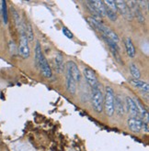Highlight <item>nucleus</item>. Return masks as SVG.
I'll return each instance as SVG.
<instances>
[{
	"label": "nucleus",
	"instance_id": "f257e3e1",
	"mask_svg": "<svg viewBox=\"0 0 149 151\" xmlns=\"http://www.w3.org/2000/svg\"><path fill=\"white\" fill-rule=\"evenodd\" d=\"M87 20H89V23L91 25V27H93L95 29L99 30L101 33L102 36L108 38L111 41H113L114 43L118 44V42H119L118 35L113 30H111L109 28V27H107L106 25L103 24L102 22L99 21L97 19H94L93 17H87Z\"/></svg>",
	"mask_w": 149,
	"mask_h": 151
},
{
	"label": "nucleus",
	"instance_id": "f03ea898",
	"mask_svg": "<svg viewBox=\"0 0 149 151\" xmlns=\"http://www.w3.org/2000/svg\"><path fill=\"white\" fill-rule=\"evenodd\" d=\"M103 99V109L108 116H112L114 114V99L115 93L110 86L105 87V93Z\"/></svg>",
	"mask_w": 149,
	"mask_h": 151
},
{
	"label": "nucleus",
	"instance_id": "7ed1b4c3",
	"mask_svg": "<svg viewBox=\"0 0 149 151\" xmlns=\"http://www.w3.org/2000/svg\"><path fill=\"white\" fill-rule=\"evenodd\" d=\"M103 99L104 95L100 89V84L95 88H92L91 93V103L92 107L96 113H101L103 111Z\"/></svg>",
	"mask_w": 149,
	"mask_h": 151
},
{
	"label": "nucleus",
	"instance_id": "20e7f679",
	"mask_svg": "<svg viewBox=\"0 0 149 151\" xmlns=\"http://www.w3.org/2000/svg\"><path fill=\"white\" fill-rule=\"evenodd\" d=\"M20 33V45H19V53L23 59H28L31 56V50L29 46V41L26 36V33L24 30V25L20 29H17Z\"/></svg>",
	"mask_w": 149,
	"mask_h": 151
},
{
	"label": "nucleus",
	"instance_id": "39448f33",
	"mask_svg": "<svg viewBox=\"0 0 149 151\" xmlns=\"http://www.w3.org/2000/svg\"><path fill=\"white\" fill-rule=\"evenodd\" d=\"M83 73H84V76H85V79H86L87 84H89L91 88H95L100 84L97 75H96L95 72L91 68H89V67L84 68Z\"/></svg>",
	"mask_w": 149,
	"mask_h": 151
},
{
	"label": "nucleus",
	"instance_id": "423d86ee",
	"mask_svg": "<svg viewBox=\"0 0 149 151\" xmlns=\"http://www.w3.org/2000/svg\"><path fill=\"white\" fill-rule=\"evenodd\" d=\"M116 6H117V12H120V14L126 19L129 21H132L134 19V17L131 11L130 7L127 6L125 1H115Z\"/></svg>",
	"mask_w": 149,
	"mask_h": 151
},
{
	"label": "nucleus",
	"instance_id": "0eeeda50",
	"mask_svg": "<svg viewBox=\"0 0 149 151\" xmlns=\"http://www.w3.org/2000/svg\"><path fill=\"white\" fill-rule=\"evenodd\" d=\"M125 2L127 6L130 7L131 11H132L133 17H135L140 23H145V15L143 14V10L140 9V7L138 6L136 1H125Z\"/></svg>",
	"mask_w": 149,
	"mask_h": 151
},
{
	"label": "nucleus",
	"instance_id": "6e6552de",
	"mask_svg": "<svg viewBox=\"0 0 149 151\" xmlns=\"http://www.w3.org/2000/svg\"><path fill=\"white\" fill-rule=\"evenodd\" d=\"M66 70L70 73L71 76L74 78L76 83H79L81 81V73L79 69H78L77 65L72 60H68L66 63Z\"/></svg>",
	"mask_w": 149,
	"mask_h": 151
},
{
	"label": "nucleus",
	"instance_id": "1a4fd4ad",
	"mask_svg": "<svg viewBox=\"0 0 149 151\" xmlns=\"http://www.w3.org/2000/svg\"><path fill=\"white\" fill-rule=\"evenodd\" d=\"M125 106H126V109L128 110L129 114H131V117L138 116L137 106L135 104L134 98H132V97H130V96H126L125 97Z\"/></svg>",
	"mask_w": 149,
	"mask_h": 151
},
{
	"label": "nucleus",
	"instance_id": "9d476101",
	"mask_svg": "<svg viewBox=\"0 0 149 151\" xmlns=\"http://www.w3.org/2000/svg\"><path fill=\"white\" fill-rule=\"evenodd\" d=\"M38 68H40L42 75L44 76V77H46V78H51L52 77V69H51V66L48 63L46 58L44 57V55L41 57Z\"/></svg>",
	"mask_w": 149,
	"mask_h": 151
},
{
	"label": "nucleus",
	"instance_id": "9b49d317",
	"mask_svg": "<svg viewBox=\"0 0 149 151\" xmlns=\"http://www.w3.org/2000/svg\"><path fill=\"white\" fill-rule=\"evenodd\" d=\"M115 112L120 117L124 116V114L125 113V105L124 104V101H122V98L119 94L115 95V99H114V113Z\"/></svg>",
	"mask_w": 149,
	"mask_h": 151
},
{
	"label": "nucleus",
	"instance_id": "f8f14e48",
	"mask_svg": "<svg viewBox=\"0 0 149 151\" xmlns=\"http://www.w3.org/2000/svg\"><path fill=\"white\" fill-rule=\"evenodd\" d=\"M127 124L131 131H133L134 133H139L142 128L143 121L138 117H130L127 121Z\"/></svg>",
	"mask_w": 149,
	"mask_h": 151
},
{
	"label": "nucleus",
	"instance_id": "ddd939ff",
	"mask_svg": "<svg viewBox=\"0 0 149 151\" xmlns=\"http://www.w3.org/2000/svg\"><path fill=\"white\" fill-rule=\"evenodd\" d=\"M65 80H66V89H67V91L71 94L75 95L76 93V83L74 78L71 76V74H70V73L68 72L67 70H66Z\"/></svg>",
	"mask_w": 149,
	"mask_h": 151
},
{
	"label": "nucleus",
	"instance_id": "4468645a",
	"mask_svg": "<svg viewBox=\"0 0 149 151\" xmlns=\"http://www.w3.org/2000/svg\"><path fill=\"white\" fill-rule=\"evenodd\" d=\"M124 45H125V49H126V52L130 58H134L135 54H136V50H135V47L134 45V43L131 40V38L127 37L124 40Z\"/></svg>",
	"mask_w": 149,
	"mask_h": 151
},
{
	"label": "nucleus",
	"instance_id": "2eb2a0df",
	"mask_svg": "<svg viewBox=\"0 0 149 151\" xmlns=\"http://www.w3.org/2000/svg\"><path fill=\"white\" fill-rule=\"evenodd\" d=\"M130 83L132 84L134 87L141 89L143 93H148V90H149V85L147 83H145L144 81H141V80H135V79H132L130 80Z\"/></svg>",
	"mask_w": 149,
	"mask_h": 151
},
{
	"label": "nucleus",
	"instance_id": "dca6fc26",
	"mask_svg": "<svg viewBox=\"0 0 149 151\" xmlns=\"http://www.w3.org/2000/svg\"><path fill=\"white\" fill-rule=\"evenodd\" d=\"M55 69H56V72L58 73H62L64 72V69H65V64H64V57L63 54L60 52H57L55 58Z\"/></svg>",
	"mask_w": 149,
	"mask_h": 151
},
{
	"label": "nucleus",
	"instance_id": "f3484780",
	"mask_svg": "<svg viewBox=\"0 0 149 151\" xmlns=\"http://www.w3.org/2000/svg\"><path fill=\"white\" fill-rule=\"evenodd\" d=\"M24 25V30L26 33V36H27L28 41L29 42H32L34 40V32H33V29H32V26L31 24L27 21V22H23Z\"/></svg>",
	"mask_w": 149,
	"mask_h": 151
},
{
	"label": "nucleus",
	"instance_id": "a211bd4d",
	"mask_svg": "<svg viewBox=\"0 0 149 151\" xmlns=\"http://www.w3.org/2000/svg\"><path fill=\"white\" fill-rule=\"evenodd\" d=\"M92 4L99 15V17H105V5L103 1H92Z\"/></svg>",
	"mask_w": 149,
	"mask_h": 151
},
{
	"label": "nucleus",
	"instance_id": "6ab92c4d",
	"mask_svg": "<svg viewBox=\"0 0 149 151\" xmlns=\"http://www.w3.org/2000/svg\"><path fill=\"white\" fill-rule=\"evenodd\" d=\"M42 56H43V53L41 51V46L40 42L37 41L36 45H35V64H36L37 67L39 66V63Z\"/></svg>",
	"mask_w": 149,
	"mask_h": 151
},
{
	"label": "nucleus",
	"instance_id": "aec40b11",
	"mask_svg": "<svg viewBox=\"0 0 149 151\" xmlns=\"http://www.w3.org/2000/svg\"><path fill=\"white\" fill-rule=\"evenodd\" d=\"M129 68H130L131 75L133 76V79L139 80L140 77H141V73H140V70L137 67V65H135L134 63H131L130 66H129Z\"/></svg>",
	"mask_w": 149,
	"mask_h": 151
},
{
	"label": "nucleus",
	"instance_id": "412c9836",
	"mask_svg": "<svg viewBox=\"0 0 149 151\" xmlns=\"http://www.w3.org/2000/svg\"><path fill=\"white\" fill-rule=\"evenodd\" d=\"M105 16H107L111 21H116L117 19V12L111 10L106 6H105Z\"/></svg>",
	"mask_w": 149,
	"mask_h": 151
},
{
	"label": "nucleus",
	"instance_id": "4be33fe9",
	"mask_svg": "<svg viewBox=\"0 0 149 151\" xmlns=\"http://www.w3.org/2000/svg\"><path fill=\"white\" fill-rule=\"evenodd\" d=\"M2 17L5 24H7L8 17H7V2L2 1Z\"/></svg>",
	"mask_w": 149,
	"mask_h": 151
},
{
	"label": "nucleus",
	"instance_id": "5701e85b",
	"mask_svg": "<svg viewBox=\"0 0 149 151\" xmlns=\"http://www.w3.org/2000/svg\"><path fill=\"white\" fill-rule=\"evenodd\" d=\"M86 6H87L86 7L89 8V10L90 11V13L94 15V17H93L94 19H96V17H99V15H98L97 11H96L95 7H94V6H93V4H92V1H86Z\"/></svg>",
	"mask_w": 149,
	"mask_h": 151
},
{
	"label": "nucleus",
	"instance_id": "b1692460",
	"mask_svg": "<svg viewBox=\"0 0 149 151\" xmlns=\"http://www.w3.org/2000/svg\"><path fill=\"white\" fill-rule=\"evenodd\" d=\"M62 31H63V33H64V35L65 37H67L68 39H73L74 38V35H73V33L70 31L67 28H65V27H64V28L62 29Z\"/></svg>",
	"mask_w": 149,
	"mask_h": 151
},
{
	"label": "nucleus",
	"instance_id": "393cba45",
	"mask_svg": "<svg viewBox=\"0 0 149 151\" xmlns=\"http://www.w3.org/2000/svg\"><path fill=\"white\" fill-rule=\"evenodd\" d=\"M138 6L140 7V9L143 10V9H146L147 6H148V1H136Z\"/></svg>",
	"mask_w": 149,
	"mask_h": 151
},
{
	"label": "nucleus",
	"instance_id": "a878e982",
	"mask_svg": "<svg viewBox=\"0 0 149 151\" xmlns=\"http://www.w3.org/2000/svg\"><path fill=\"white\" fill-rule=\"evenodd\" d=\"M144 131L145 133H148L149 129H148V122H143V125H142V128H141V131Z\"/></svg>",
	"mask_w": 149,
	"mask_h": 151
},
{
	"label": "nucleus",
	"instance_id": "bb28decb",
	"mask_svg": "<svg viewBox=\"0 0 149 151\" xmlns=\"http://www.w3.org/2000/svg\"><path fill=\"white\" fill-rule=\"evenodd\" d=\"M1 17H2V1H0V24H1Z\"/></svg>",
	"mask_w": 149,
	"mask_h": 151
}]
</instances>
